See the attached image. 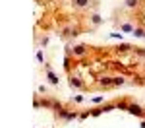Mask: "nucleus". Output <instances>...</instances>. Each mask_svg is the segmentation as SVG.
<instances>
[{
	"label": "nucleus",
	"instance_id": "1",
	"mask_svg": "<svg viewBox=\"0 0 145 128\" xmlns=\"http://www.w3.org/2000/svg\"><path fill=\"white\" fill-rule=\"evenodd\" d=\"M110 83H114V81H112V78H108V76L101 78V85H110Z\"/></svg>",
	"mask_w": 145,
	"mask_h": 128
},
{
	"label": "nucleus",
	"instance_id": "2",
	"mask_svg": "<svg viewBox=\"0 0 145 128\" xmlns=\"http://www.w3.org/2000/svg\"><path fill=\"white\" fill-rule=\"evenodd\" d=\"M128 109H130V113H132V115H141V109H139V107H135V105H132V107H128Z\"/></svg>",
	"mask_w": 145,
	"mask_h": 128
},
{
	"label": "nucleus",
	"instance_id": "3",
	"mask_svg": "<svg viewBox=\"0 0 145 128\" xmlns=\"http://www.w3.org/2000/svg\"><path fill=\"white\" fill-rule=\"evenodd\" d=\"M48 80H50V83H58V78L54 76V74H52L50 70H48Z\"/></svg>",
	"mask_w": 145,
	"mask_h": 128
},
{
	"label": "nucleus",
	"instance_id": "4",
	"mask_svg": "<svg viewBox=\"0 0 145 128\" xmlns=\"http://www.w3.org/2000/svg\"><path fill=\"white\" fill-rule=\"evenodd\" d=\"M72 85H75V87H79V85H81V81H79L77 78H72Z\"/></svg>",
	"mask_w": 145,
	"mask_h": 128
},
{
	"label": "nucleus",
	"instance_id": "5",
	"mask_svg": "<svg viewBox=\"0 0 145 128\" xmlns=\"http://www.w3.org/2000/svg\"><path fill=\"white\" fill-rule=\"evenodd\" d=\"M89 0H75V6H85Z\"/></svg>",
	"mask_w": 145,
	"mask_h": 128
},
{
	"label": "nucleus",
	"instance_id": "6",
	"mask_svg": "<svg viewBox=\"0 0 145 128\" xmlns=\"http://www.w3.org/2000/svg\"><path fill=\"white\" fill-rule=\"evenodd\" d=\"M120 83H124V78H114V85H120Z\"/></svg>",
	"mask_w": 145,
	"mask_h": 128
},
{
	"label": "nucleus",
	"instance_id": "7",
	"mask_svg": "<svg viewBox=\"0 0 145 128\" xmlns=\"http://www.w3.org/2000/svg\"><path fill=\"white\" fill-rule=\"evenodd\" d=\"M135 4H137V0H128V6H130V8H132V6H135Z\"/></svg>",
	"mask_w": 145,
	"mask_h": 128
}]
</instances>
